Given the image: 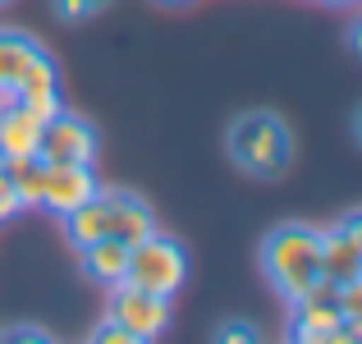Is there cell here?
I'll list each match as a JSON object with an SVG mask.
<instances>
[{"label": "cell", "instance_id": "obj_23", "mask_svg": "<svg viewBox=\"0 0 362 344\" xmlns=\"http://www.w3.org/2000/svg\"><path fill=\"white\" fill-rule=\"evenodd\" d=\"M354 133H358V142H362V110L354 115Z\"/></svg>", "mask_w": 362, "mask_h": 344}, {"label": "cell", "instance_id": "obj_5", "mask_svg": "<svg viewBox=\"0 0 362 344\" xmlns=\"http://www.w3.org/2000/svg\"><path fill=\"white\" fill-rule=\"evenodd\" d=\"M37 156H42L46 166H60V161L92 166V161H97V129H92L88 120H78V115L60 110L42 124V147H37Z\"/></svg>", "mask_w": 362, "mask_h": 344}, {"label": "cell", "instance_id": "obj_10", "mask_svg": "<svg viewBox=\"0 0 362 344\" xmlns=\"http://www.w3.org/2000/svg\"><path fill=\"white\" fill-rule=\"evenodd\" d=\"M78 253H83V271H88V280L106 285V289H115V285L129 280V243H124V239L106 234V239H97V243L78 248Z\"/></svg>", "mask_w": 362, "mask_h": 344}, {"label": "cell", "instance_id": "obj_19", "mask_svg": "<svg viewBox=\"0 0 362 344\" xmlns=\"http://www.w3.org/2000/svg\"><path fill=\"white\" fill-rule=\"evenodd\" d=\"M216 340H225V344H252L257 340V326H252V321L230 317V321H221V326H216Z\"/></svg>", "mask_w": 362, "mask_h": 344}, {"label": "cell", "instance_id": "obj_16", "mask_svg": "<svg viewBox=\"0 0 362 344\" xmlns=\"http://www.w3.org/2000/svg\"><path fill=\"white\" fill-rule=\"evenodd\" d=\"M106 5H115V0H55V14H60L64 23H88V18L101 14Z\"/></svg>", "mask_w": 362, "mask_h": 344}, {"label": "cell", "instance_id": "obj_25", "mask_svg": "<svg viewBox=\"0 0 362 344\" xmlns=\"http://www.w3.org/2000/svg\"><path fill=\"white\" fill-rule=\"evenodd\" d=\"M326 5H349V0H326Z\"/></svg>", "mask_w": 362, "mask_h": 344}, {"label": "cell", "instance_id": "obj_21", "mask_svg": "<svg viewBox=\"0 0 362 344\" xmlns=\"http://www.w3.org/2000/svg\"><path fill=\"white\" fill-rule=\"evenodd\" d=\"M344 229H349V234H354V243L362 248V207H358L354 216H344Z\"/></svg>", "mask_w": 362, "mask_h": 344}, {"label": "cell", "instance_id": "obj_14", "mask_svg": "<svg viewBox=\"0 0 362 344\" xmlns=\"http://www.w3.org/2000/svg\"><path fill=\"white\" fill-rule=\"evenodd\" d=\"M9 179H14V193L23 202V212L42 207V188H46V161L42 156H18V161H5Z\"/></svg>", "mask_w": 362, "mask_h": 344}, {"label": "cell", "instance_id": "obj_17", "mask_svg": "<svg viewBox=\"0 0 362 344\" xmlns=\"http://www.w3.org/2000/svg\"><path fill=\"white\" fill-rule=\"evenodd\" d=\"M335 303H339V312H344V321H362V275H354L349 285H339Z\"/></svg>", "mask_w": 362, "mask_h": 344}, {"label": "cell", "instance_id": "obj_26", "mask_svg": "<svg viewBox=\"0 0 362 344\" xmlns=\"http://www.w3.org/2000/svg\"><path fill=\"white\" fill-rule=\"evenodd\" d=\"M0 5H9V0H0Z\"/></svg>", "mask_w": 362, "mask_h": 344}, {"label": "cell", "instance_id": "obj_22", "mask_svg": "<svg viewBox=\"0 0 362 344\" xmlns=\"http://www.w3.org/2000/svg\"><path fill=\"white\" fill-rule=\"evenodd\" d=\"M349 42H354V51L362 55V18H358V23H354V28H349Z\"/></svg>", "mask_w": 362, "mask_h": 344}, {"label": "cell", "instance_id": "obj_15", "mask_svg": "<svg viewBox=\"0 0 362 344\" xmlns=\"http://www.w3.org/2000/svg\"><path fill=\"white\" fill-rule=\"evenodd\" d=\"M37 51H42V46H37L28 33H14V28H0V88H14V79L23 74V64L33 60Z\"/></svg>", "mask_w": 362, "mask_h": 344}, {"label": "cell", "instance_id": "obj_1", "mask_svg": "<svg viewBox=\"0 0 362 344\" xmlns=\"http://www.w3.org/2000/svg\"><path fill=\"white\" fill-rule=\"evenodd\" d=\"M262 271L284 303L321 289V229L312 225H280L262 239Z\"/></svg>", "mask_w": 362, "mask_h": 344}, {"label": "cell", "instance_id": "obj_9", "mask_svg": "<svg viewBox=\"0 0 362 344\" xmlns=\"http://www.w3.org/2000/svg\"><path fill=\"white\" fill-rule=\"evenodd\" d=\"M354 275H362V248L354 243L344 225L335 229H321V280L326 285H349Z\"/></svg>", "mask_w": 362, "mask_h": 344}, {"label": "cell", "instance_id": "obj_12", "mask_svg": "<svg viewBox=\"0 0 362 344\" xmlns=\"http://www.w3.org/2000/svg\"><path fill=\"white\" fill-rule=\"evenodd\" d=\"M37 147H42V120L28 115L18 101L0 110V161L37 156Z\"/></svg>", "mask_w": 362, "mask_h": 344}, {"label": "cell", "instance_id": "obj_24", "mask_svg": "<svg viewBox=\"0 0 362 344\" xmlns=\"http://www.w3.org/2000/svg\"><path fill=\"white\" fill-rule=\"evenodd\" d=\"M156 5H193V0H156Z\"/></svg>", "mask_w": 362, "mask_h": 344}, {"label": "cell", "instance_id": "obj_11", "mask_svg": "<svg viewBox=\"0 0 362 344\" xmlns=\"http://www.w3.org/2000/svg\"><path fill=\"white\" fill-rule=\"evenodd\" d=\"M110 197V234L124 239V243H142V239L156 234V212H151L147 202H142L138 193H106Z\"/></svg>", "mask_w": 362, "mask_h": 344}, {"label": "cell", "instance_id": "obj_8", "mask_svg": "<svg viewBox=\"0 0 362 344\" xmlns=\"http://www.w3.org/2000/svg\"><path fill=\"white\" fill-rule=\"evenodd\" d=\"M97 175L92 166H78V161H60V166H46V188H42V207L55 216H69L74 207H83L92 193H97Z\"/></svg>", "mask_w": 362, "mask_h": 344}, {"label": "cell", "instance_id": "obj_2", "mask_svg": "<svg viewBox=\"0 0 362 344\" xmlns=\"http://www.w3.org/2000/svg\"><path fill=\"white\" fill-rule=\"evenodd\" d=\"M230 161L252 179H280L293 166V133L275 110H247L225 133Z\"/></svg>", "mask_w": 362, "mask_h": 344}, {"label": "cell", "instance_id": "obj_6", "mask_svg": "<svg viewBox=\"0 0 362 344\" xmlns=\"http://www.w3.org/2000/svg\"><path fill=\"white\" fill-rule=\"evenodd\" d=\"M14 101L28 115H37L42 124L51 120V115L64 110V101H60V74H55V60L46 51H37L33 60L23 64V74L14 79Z\"/></svg>", "mask_w": 362, "mask_h": 344}, {"label": "cell", "instance_id": "obj_7", "mask_svg": "<svg viewBox=\"0 0 362 344\" xmlns=\"http://www.w3.org/2000/svg\"><path fill=\"white\" fill-rule=\"evenodd\" d=\"M339 321H344V312H339V303H335V285H321V289L293 299L289 336L303 340V344H317V340H330V336H335Z\"/></svg>", "mask_w": 362, "mask_h": 344}, {"label": "cell", "instance_id": "obj_13", "mask_svg": "<svg viewBox=\"0 0 362 344\" xmlns=\"http://www.w3.org/2000/svg\"><path fill=\"white\" fill-rule=\"evenodd\" d=\"M64 221V234H69V243L74 248H88V243H97V239H106L110 234V197L101 193H92L83 207H74L69 216H60Z\"/></svg>", "mask_w": 362, "mask_h": 344}, {"label": "cell", "instance_id": "obj_3", "mask_svg": "<svg viewBox=\"0 0 362 344\" xmlns=\"http://www.w3.org/2000/svg\"><path fill=\"white\" fill-rule=\"evenodd\" d=\"M184 280H188V248L179 243V239H170V234L156 229L151 239H142V243L129 248V285L175 299V294L184 289Z\"/></svg>", "mask_w": 362, "mask_h": 344}, {"label": "cell", "instance_id": "obj_4", "mask_svg": "<svg viewBox=\"0 0 362 344\" xmlns=\"http://www.w3.org/2000/svg\"><path fill=\"white\" fill-rule=\"evenodd\" d=\"M110 321H119L133 340H156V336L170 331V299L124 280V285H115V294H110Z\"/></svg>", "mask_w": 362, "mask_h": 344}, {"label": "cell", "instance_id": "obj_18", "mask_svg": "<svg viewBox=\"0 0 362 344\" xmlns=\"http://www.w3.org/2000/svg\"><path fill=\"white\" fill-rule=\"evenodd\" d=\"M18 212H23V202H18V193H14V179H9L5 161H0V225H5V221H14Z\"/></svg>", "mask_w": 362, "mask_h": 344}, {"label": "cell", "instance_id": "obj_20", "mask_svg": "<svg viewBox=\"0 0 362 344\" xmlns=\"http://www.w3.org/2000/svg\"><path fill=\"white\" fill-rule=\"evenodd\" d=\"M92 340H101V344H138V340L129 336V331L119 326V321H101V326H97V336H92Z\"/></svg>", "mask_w": 362, "mask_h": 344}]
</instances>
